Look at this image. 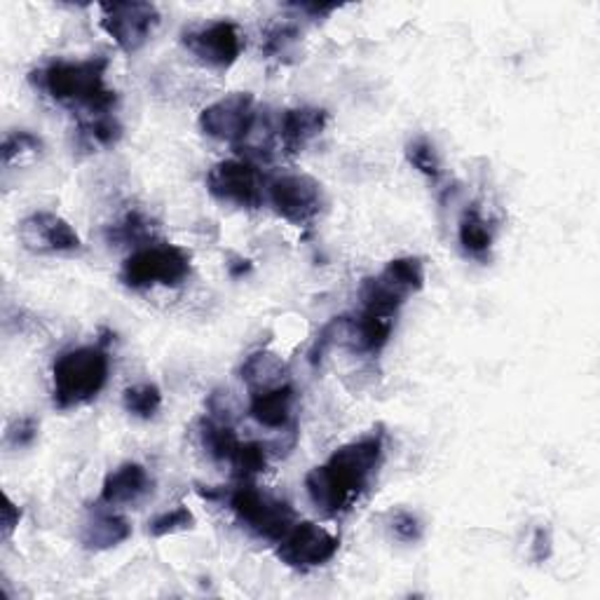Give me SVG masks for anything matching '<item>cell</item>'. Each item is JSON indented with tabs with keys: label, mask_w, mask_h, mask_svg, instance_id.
Wrapping results in <instances>:
<instances>
[{
	"label": "cell",
	"mask_w": 600,
	"mask_h": 600,
	"mask_svg": "<svg viewBox=\"0 0 600 600\" xmlns=\"http://www.w3.org/2000/svg\"><path fill=\"white\" fill-rule=\"evenodd\" d=\"M102 29L123 52H139L160 24V12L152 3L127 0V3H102Z\"/></svg>",
	"instance_id": "obj_8"
},
{
	"label": "cell",
	"mask_w": 600,
	"mask_h": 600,
	"mask_svg": "<svg viewBox=\"0 0 600 600\" xmlns=\"http://www.w3.org/2000/svg\"><path fill=\"white\" fill-rule=\"evenodd\" d=\"M181 43L202 66L228 71L240 60L244 38L238 24L221 19V22H209L202 27L186 29L181 35Z\"/></svg>",
	"instance_id": "obj_9"
},
{
	"label": "cell",
	"mask_w": 600,
	"mask_h": 600,
	"mask_svg": "<svg viewBox=\"0 0 600 600\" xmlns=\"http://www.w3.org/2000/svg\"><path fill=\"white\" fill-rule=\"evenodd\" d=\"M249 270H251V263L249 261H238V265L235 263H230V275L232 277H242V275H246L249 273Z\"/></svg>",
	"instance_id": "obj_35"
},
{
	"label": "cell",
	"mask_w": 600,
	"mask_h": 600,
	"mask_svg": "<svg viewBox=\"0 0 600 600\" xmlns=\"http://www.w3.org/2000/svg\"><path fill=\"white\" fill-rule=\"evenodd\" d=\"M209 196L242 209H259L265 200L259 167L249 160H223L207 173Z\"/></svg>",
	"instance_id": "obj_11"
},
{
	"label": "cell",
	"mask_w": 600,
	"mask_h": 600,
	"mask_svg": "<svg viewBox=\"0 0 600 600\" xmlns=\"http://www.w3.org/2000/svg\"><path fill=\"white\" fill-rule=\"evenodd\" d=\"M230 467L235 472V476L249 481L265 472L267 467V449L259 441H240V446L235 449L230 457Z\"/></svg>",
	"instance_id": "obj_24"
},
{
	"label": "cell",
	"mask_w": 600,
	"mask_h": 600,
	"mask_svg": "<svg viewBox=\"0 0 600 600\" xmlns=\"http://www.w3.org/2000/svg\"><path fill=\"white\" fill-rule=\"evenodd\" d=\"M240 376L244 385L249 387L251 394L270 390V387H277L286 382L288 369L280 355L270 352V350H259L254 355H249L242 364Z\"/></svg>",
	"instance_id": "obj_18"
},
{
	"label": "cell",
	"mask_w": 600,
	"mask_h": 600,
	"mask_svg": "<svg viewBox=\"0 0 600 600\" xmlns=\"http://www.w3.org/2000/svg\"><path fill=\"white\" fill-rule=\"evenodd\" d=\"M336 345H347V317H334L328 324L322 326V331L317 334L313 347H309V364L322 366L324 357L334 350Z\"/></svg>",
	"instance_id": "obj_26"
},
{
	"label": "cell",
	"mask_w": 600,
	"mask_h": 600,
	"mask_svg": "<svg viewBox=\"0 0 600 600\" xmlns=\"http://www.w3.org/2000/svg\"><path fill=\"white\" fill-rule=\"evenodd\" d=\"M551 549H554L551 530L549 528H537V533L533 537V560H535V564H545V560H549Z\"/></svg>",
	"instance_id": "obj_33"
},
{
	"label": "cell",
	"mask_w": 600,
	"mask_h": 600,
	"mask_svg": "<svg viewBox=\"0 0 600 600\" xmlns=\"http://www.w3.org/2000/svg\"><path fill=\"white\" fill-rule=\"evenodd\" d=\"M294 385L282 382L270 390L251 394L249 415L267 430H284L292 422V406H294Z\"/></svg>",
	"instance_id": "obj_16"
},
{
	"label": "cell",
	"mask_w": 600,
	"mask_h": 600,
	"mask_svg": "<svg viewBox=\"0 0 600 600\" xmlns=\"http://www.w3.org/2000/svg\"><path fill=\"white\" fill-rule=\"evenodd\" d=\"M123 139V125L113 113L96 115V118H85L77 123V146L85 150L110 148Z\"/></svg>",
	"instance_id": "obj_20"
},
{
	"label": "cell",
	"mask_w": 600,
	"mask_h": 600,
	"mask_svg": "<svg viewBox=\"0 0 600 600\" xmlns=\"http://www.w3.org/2000/svg\"><path fill=\"white\" fill-rule=\"evenodd\" d=\"M38 439V420L35 418H17L8 424L6 443L10 449H29Z\"/></svg>",
	"instance_id": "obj_30"
},
{
	"label": "cell",
	"mask_w": 600,
	"mask_h": 600,
	"mask_svg": "<svg viewBox=\"0 0 600 600\" xmlns=\"http://www.w3.org/2000/svg\"><path fill=\"white\" fill-rule=\"evenodd\" d=\"M104 343L73 347L54 361L52 399L56 409L69 411L102 394L110 373V357Z\"/></svg>",
	"instance_id": "obj_3"
},
{
	"label": "cell",
	"mask_w": 600,
	"mask_h": 600,
	"mask_svg": "<svg viewBox=\"0 0 600 600\" xmlns=\"http://www.w3.org/2000/svg\"><path fill=\"white\" fill-rule=\"evenodd\" d=\"M267 200L275 214L294 225L313 223L324 207L322 183L307 173H284L267 186Z\"/></svg>",
	"instance_id": "obj_10"
},
{
	"label": "cell",
	"mask_w": 600,
	"mask_h": 600,
	"mask_svg": "<svg viewBox=\"0 0 600 600\" xmlns=\"http://www.w3.org/2000/svg\"><path fill=\"white\" fill-rule=\"evenodd\" d=\"M123 406L125 411L134 418L141 420H150L158 415V411L162 409V392L160 387L155 382H139L131 385L123 394Z\"/></svg>",
	"instance_id": "obj_22"
},
{
	"label": "cell",
	"mask_w": 600,
	"mask_h": 600,
	"mask_svg": "<svg viewBox=\"0 0 600 600\" xmlns=\"http://www.w3.org/2000/svg\"><path fill=\"white\" fill-rule=\"evenodd\" d=\"M424 286V263L418 256H401L387 263L382 273L366 277L359 288L361 313L397 319L401 305Z\"/></svg>",
	"instance_id": "obj_4"
},
{
	"label": "cell",
	"mask_w": 600,
	"mask_h": 600,
	"mask_svg": "<svg viewBox=\"0 0 600 600\" xmlns=\"http://www.w3.org/2000/svg\"><path fill=\"white\" fill-rule=\"evenodd\" d=\"M277 545V558L282 564L305 572L326 566L338 554L340 539L326 528L313 524V520H303V524H296L288 530Z\"/></svg>",
	"instance_id": "obj_12"
},
{
	"label": "cell",
	"mask_w": 600,
	"mask_h": 600,
	"mask_svg": "<svg viewBox=\"0 0 600 600\" xmlns=\"http://www.w3.org/2000/svg\"><path fill=\"white\" fill-rule=\"evenodd\" d=\"M392 530L397 535V539L401 541H418L422 537V524H420V518L411 512H399L394 514L392 518Z\"/></svg>",
	"instance_id": "obj_31"
},
{
	"label": "cell",
	"mask_w": 600,
	"mask_h": 600,
	"mask_svg": "<svg viewBox=\"0 0 600 600\" xmlns=\"http://www.w3.org/2000/svg\"><path fill=\"white\" fill-rule=\"evenodd\" d=\"M200 441L209 457H214L219 462H230L232 453L240 446V439L232 430V424L219 422L214 418H204L200 422Z\"/></svg>",
	"instance_id": "obj_21"
},
{
	"label": "cell",
	"mask_w": 600,
	"mask_h": 600,
	"mask_svg": "<svg viewBox=\"0 0 600 600\" xmlns=\"http://www.w3.org/2000/svg\"><path fill=\"white\" fill-rule=\"evenodd\" d=\"M328 125V113L317 106L288 108L280 123V139L286 155H298L313 144Z\"/></svg>",
	"instance_id": "obj_14"
},
{
	"label": "cell",
	"mask_w": 600,
	"mask_h": 600,
	"mask_svg": "<svg viewBox=\"0 0 600 600\" xmlns=\"http://www.w3.org/2000/svg\"><path fill=\"white\" fill-rule=\"evenodd\" d=\"M457 240L467 256L478 259V261H486L491 256L493 230L486 217H483V211L478 209V204H472L462 214L460 225H457Z\"/></svg>",
	"instance_id": "obj_19"
},
{
	"label": "cell",
	"mask_w": 600,
	"mask_h": 600,
	"mask_svg": "<svg viewBox=\"0 0 600 600\" xmlns=\"http://www.w3.org/2000/svg\"><path fill=\"white\" fill-rule=\"evenodd\" d=\"M108 235L113 242H123V244L146 242L148 238H152V223L144 214H139V211H129L118 225L110 228Z\"/></svg>",
	"instance_id": "obj_27"
},
{
	"label": "cell",
	"mask_w": 600,
	"mask_h": 600,
	"mask_svg": "<svg viewBox=\"0 0 600 600\" xmlns=\"http://www.w3.org/2000/svg\"><path fill=\"white\" fill-rule=\"evenodd\" d=\"M301 43V29L296 24H273L263 35V54L270 60L286 62L288 56L296 54V48Z\"/></svg>",
	"instance_id": "obj_23"
},
{
	"label": "cell",
	"mask_w": 600,
	"mask_h": 600,
	"mask_svg": "<svg viewBox=\"0 0 600 600\" xmlns=\"http://www.w3.org/2000/svg\"><path fill=\"white\" fill-rule=\"evenodd\" d=\"M152 493V478L146 467L137 462H125L118 470L110 472L102 486V502L108 507L137 505L139 499Z\"/></svg>",
	"instance_id": "obj_15"
},
{
	"label": "cell",
	"mask_w": 600,
	"mask_h": 600,
	"mask_svg": "<svg viewBox=\"0 0 600 600\" xmlns=\"http://www.w3.org/2000/svg\"><path fill=\"white\" fill-rule=\"evenodd\" d=\"M230 509L249 533L267 541L284 539V535L296 526L294 507L256 486H240L232 491Z\"/></svg>",
	"instance_id": "obj_6"
},
{
	"label": "cell",
	"mask_w": 600,
	"mask_h": 600,
	"mask_svg": "<svg viewBox=\"0 0 600 600\" xmlns=\"http://www.w3.org/2000/svg\"><path fill=\"white\" fill-rule=\"evenodd\" d=\"M385 455V439L380 432L366 434L345 443L319 467L305 476V491L313 505L328 518H338L369 491Z\"/></svg>",
	"instance_id": "obj_1"
},
{
	"label": "cell",
	"mask_w": 600,
	"mask_h": 600,
	"mask_svg": "<svg viewBox=\"0 0 600 600\" xmlns=\"http://www.w3.org/2000/svg\"><path fill=\"white\" fill-rule=\"evenodd\" d=\"M19 520H22V509H19L14 502L6 495L3 507H0V530H3V539L12 537V533L19 526Z\"/></svg>",
	"instance_id": "obj_32"
},
{
	"label": "cell",
	"mask_w": 600,
	"mask_h": 600,
	"mask_svg": "<svg viewBox=\"0 0 600 600\" xmlns=\"http://www.w3.org/2000/svg\"><path fill=\"white\" fill-rule=\"evenodd\" d=\"M190 254L173 244L144 246L123 263L120 282L129 288L181 286L190 277Z\"/></svg>",
	"instance_id": "obj_5"
},
{
	"label": "cell",
	"mask_w": 600,
	"mask_h": 600,
	"mask_svg": "<svg viewBox=\"0 0 600 600\" xmlns=\"http://www.w3.org/2000/svg\"><path fill=\"white\" fill-rule=\"evenodd\" d=\"M19 240L31 254H71L83 246L75 228L52 211H35L19 223Z\"/></svg>",
	"instance_id": "obj_13"
},
{
	"label": "cell",
	"mask_w": 600,
	"mask_h": 600,
	"mask_svg": "<svg viewBox=\"0 0 600 600\" xmlns=\"http://www.w3.org/2000/svg\"><path fill=\"white\" fill-rule=\"evenodd\" d=\"M192 526H196V516H192V512L188 507L179 505L177 509L155 516L150 520L148 530L152 537H165V535H173V533H181V530H190Z\"/></svg>",
	"instance_id": "obj_28"
},
{
	"label": "cell",
	"mask_w": 600,
	"mask_h": 600,
	"mask_svg": "<svg viewBox=\"0 0 600 600\" xmlns=\"http://www.w3.org/2000/svg\"><path fill=\"white\" fill-rule=\"evenodd\" d=\"M406 160H409V165L418 169L422 177H428L432 181L441 177V158L428 137H415L406 144Z\"/></svg>",
	"instance_id": "obj_25"
},
{
	"label": "cell",
	"mask_w": 600,
	"mask_h": 600,
	"mask_svg": "<svg viewBox=\"0 0 600 600\" xmlns=\"http://www.w3.org/2000/svg\"><path fill=\"white\" fill-rule=\"evenodd\" d=\"M41 150H43V141L38 139L35 134L19 129V131L8 134L3 148H0V155H3V165L8 167L12 160L24 158V155H38Z\"/></svg>",
	"instance_id": "obj_29"
},
{
	"label": "cell",
	"mask_w": 600,
	"mask_h": 600,
	"mask_svg": "<svg viewBox=\"0 0 600 600\" xmlns=\"http://www.w3.org/2000/svg\"><path fill=\"white\" fill-rule=\"evenodd\" d=\"M108 60L94 56L83 62H52L31 73L35 87H41L52 102L83 113V118L113 113L118 94L106 85Z\"/></svg>",
	"instance_id": "obj_2"
},
{
	"label": "cell",
	"mask_w": 600,
	"mask_h": 600,
	"mask_svg": "<svg viewBox=\"0 0 600 600\" xmlns=\"http://www.w3.org/2000/svg\"><path fill=\"white\" fill-rule=\"evenodd\" d=\"M288 8H294L298 12H305V14H309L313 19H324V17L334 14L338 10V6H319V3H294V6H288Z\"/></svg>",
	"instance_id": "obj_34"
},
{
	"label": "cell",
	"mask_w": 600,
	"mask_h": 600,
	"mask_svg": "<svg viewBox=\"0 0 600 600\" xmlns=\"http://www.w3.org/2000/svg\"><path fill=\"white\" fill-rule=\"evenodd\" d=\"M259 106L251 92H232L200 113V129L207 137L242 148L259 127Z\"/></svg>",
	"instance_id": "obj_7"
},
{
	"label": "cell",
	"mask_w": 600,
	"mask_h": 600,
	"mask_svg": "<svg viewBox=\"0 0 600 600\" xmlns=\"http://www.w3.org/2000/svg\"><path fill=\"white\" fill-rule=\"evenodd\" d=\"M131 526L129 520L120 514H113L106 509H96L83 526L81 541L87 551H108L113 547L123 545L129 539Z\"/></svg>",
	"instance_id": "obj_17"
}]
</instances>
